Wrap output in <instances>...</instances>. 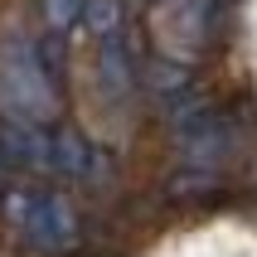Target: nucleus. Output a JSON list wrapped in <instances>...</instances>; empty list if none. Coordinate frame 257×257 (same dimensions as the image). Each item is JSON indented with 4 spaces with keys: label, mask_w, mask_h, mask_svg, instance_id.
I'll return each mask as SVG.
<instances>
[{
    "label": "nucleus",
    "mask_w": 257,
    "mask_h": 257,
    "mask_svg": "<svg viewBox=\"0 0 257 257\" xmlns=\"http://www.w3.org/2000/svg\"><path fill=\"white\" fill-rule=\"evenodd\" d=\"M10 218L15 228L25 233L34 247H44V252H63V247H73V238H78V228H73V214L68 204L58 199V194H44V189H20V194H10Z\"/></svg>",
    "instance_id": "f257e3e1"
}]
</instances>
